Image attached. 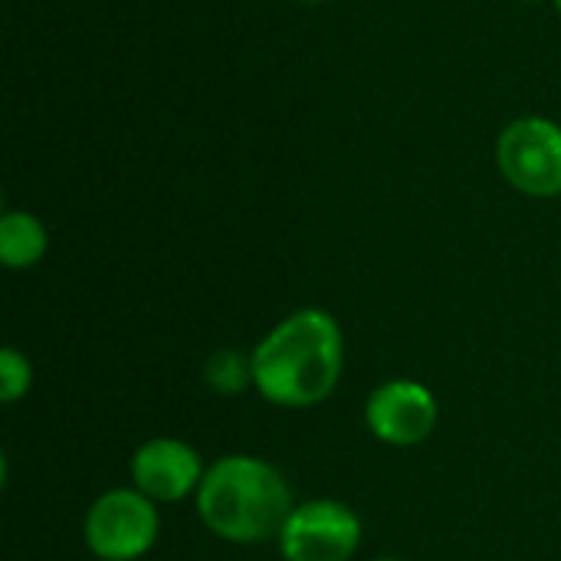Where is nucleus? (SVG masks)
I'll use <instances>...</instances> for the list:
<instances>
[{
  "instance_id": "nucleus-6",
  "label": "nucleus",
  "mask_w": 561,
  "mask_h": 561,
  "mask_svg": "<svg viewBox=\"0 0 561 561\" xmlns=\"http://www.w3.org/2000/svg\"><path fill=\"white\" fill-rule=\"evenodd\" d=\"M365 421L381 444L414 447L427 440L437 427V401L424 385L398 378L371 391L365 404Z\"/></svg>"
},
{
  "instance_id": "nucleus-1",
  "label": "nucleus",
  "mask_w": 561,
  "mask_h": 561,
  "mask_svg": "<svg viewBox=\"0 0 561 561\" xmlns=\"http://www.w3.org/2000/svg\"><path fill=\"white\" fill-rule=\"evenodd\" d=\"M253 388L276 408L322 404L342 378V329L325 309L286 316L250 352Z\"/></svg>"
},
{
  "instance_id": "nucleus-11",
  "label": "nucleus",
  "mask_w": 561,
  "mask_h": 561,
  "mask_svg": "<svg viewBox=\"0 0 561 561\" xmlns=\"http://www.w3.org/2000/svg\"><path fill=\"white\" fill-rule=\"evenodd\" d=\"M299 3H329V0H299Z\"/></svg>"
},
{
  "instance_id": "nucleus-14",
  "label": "nucleus",
  "mask_w": 561,
  "mask_h": 561,
  "mask_svg": "<svg viewBox=\"0 0 561 561\" xmlns=\"http://www.w3.org/2000/svg\"><path fill=\"white\" fill-rule=\"evenodd\" d=\"M556 7H559V13H561V0H556Z\"/></svg>"
},
{
  "instance_id": "nucleus-3",
  "label": "nucleus",
  "mask_w": 561,
  "mask_h": 561,
  "mask_svg": "<svg viewBox=\"0 0 561 561\" xmlns=\"http://www.w3.org/2000/svg\"><path fill=\"white\" fill-rule=\"evenodd\" d=\"M496 168L529 197L561 194V125L546 115L513 118L496 138Z\"/></svg>"
},
{
  "instance_id": "nucleus-8",
  "label": "nucleus",
  "mask_w": 561,
  "mask_h": 561,
  "mask_svg": "<svg viewBox=\"0 0 561 561\" xmlns=\"http://www.w3.org/2000/svg\"><path fill=\"white\" fill-rule=\"evenodd\" d=\"M49 233L26 210H7L0 217V260L10 270H26L46 256Z\"/></svg>"
},
{
  "instance_id": "nucleus-13",
  "label": "nucleus",
  "mask_w": 561,
  "mask_h": 561,
  "mask_svg": "<svg viewBox=\"0 0 561 561\" xmlns=\"http://www.w3.org/2000/svg\"><path fill=\"white\" fill-rule=\"evenodd\" d=\"M375 561H398V559H375Z\"/></svg>"
},
{
  "instance_id": "nucleus-12",
  "label": "nucleus",
  "mask_w": 561,
  "mask_h": 561,
  "mask_svg": "<svg viewBox=\"0 0 561 561\" xmlns=\"http://www.w3.org/2000/svg\"><path fill=\"white\" fill-rule=\"evenodd\" d=\"M523 3H539V0H523Z\"/></svg>"
},
{
  "instance_id": "nucleus-10",
  "label": "nucleus",
  "mask_w": 561,
  "mask_h": 561,
  "mask_svg": "<svg viewBox=\"0 0 561 561\" xmlns=\"http://www.w3.org/2000/svg\"><path fill=\"white\" fill-rule=\"evenodd\" d=\"M33 385V368L30 362L16 352V348H3L0 352V401L3 404H13L20 401Z\"/></svg>"
},
{
  "instance_id": "nucleus-4",
  "label": "nucleus",
  "mask_w": 561,
  "mask_h": 561,
  "mask_svg": "<svg viewBox=\"0 0 561 561\" xmlns=\"http://www.w3.org/2000/svg\"><path fill=\"white\" fill-rule=\"evenodd\" d=\"M161 519L154 500L138 490L102 493L85 516V546L102 561H135L158 542Z\"/></svg>"
},
{
  "instance_id": "nucleus-2",
  "label": "nucleus",
  "mask_w": 561,
  "mask_h": 561,
  "mask_svg": "<svg viewBox=\"0 0 561 561\" xmlns=\"http://www.w3.org/2000/svg\"><path fill=\"white\" fill-rule=\"evenodd\" d=\"M293 510L286 477L273 463L247 454L220 457L197 490V513L204 526L237 546L279 539Z\"/></svg>"
},
{
  "instance_id": "nucleus-7",
  "label": "nucleus",
  "mask_w": 561,
  "mask_h": 561,
  "mask_svg": "<svg viewBox=\"0 0 561 561\" xmlns=\"http://www.w3.org/2000/svg\"><path fill=\"white\" fill-rule=\"evenodd\" d=\"M204 463L194 447L174 437H154L141 444L131 457V480L135 490L154 503H178L187 493L201 490Z\"/></svg>"
},
{
  "instance_id": "nucleus-9",
  "label": "nucleus",
  "mask_w": 561,
  "mask_h": 561,
  "mask_svg": "<svg viewBox=\"0 0 561 561\" xmlns=\"http://www.w3.org/2000/svg\"><path fill=\"white\" fill-rule=\"evenodd\" d=\"M204 375H207V385H210L214 391H220V394H237V391H243L247 385H253V355L243 358V355L224 348V352H217V355L207 362Z\"/></svg>"
},
{
  "instance_id": "nucleus-5",
  "label": "nucleus",
  "mask_w": 561,
  "mask_h": 561,
  "mask_svg": "<svg viewBox=\"0 0 561 561\" xmlns=\"http://www.w3.org/2000/svg\"><path fill=\"white\" fill-rule=\"evenodd\" d=\"M276 542L286 561H348L362 542V519L339 500H312L293 510Z\"/></svg>"
}]
</instances>
